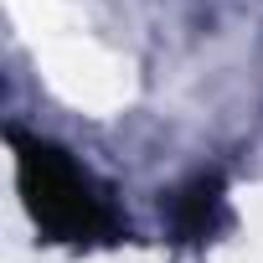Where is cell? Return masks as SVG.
I'll list each match as a JSON object with an SVG mask.
<instances>
[{
  "label": "cell",
  "instance_id": "cell-1",
  "mask_svg": "<svg viewBox=\"0 0 263 263\" xmlns=\"http://www.w3.org/2000/svg\"><path fill=\"white\" fill-rule=\"evenodd\" d=\"M11 155H16V186L21 206L36 222L47 242L62 248H114L129 237V222L108 201V191L52 140L11 129Z\"/></svg>",
  "mask_w": 263,
  "mask_h": 263
},
{
  "label": "cell",
  "instance_id": "cell-2",
  "mask_svg": "<svg viewBox=\"0 0 263 263\" xmlns=\"http://www.w3.org/2000/svg\"><path fill=\"white\" fill-rule=\"evenodd\" d=\"M227 227V181L222 171H196L171 191V237L181 248H206Z\"/></svg>",
  "mask_w": 263,
  "mask_h": 263
}]
</instances>
